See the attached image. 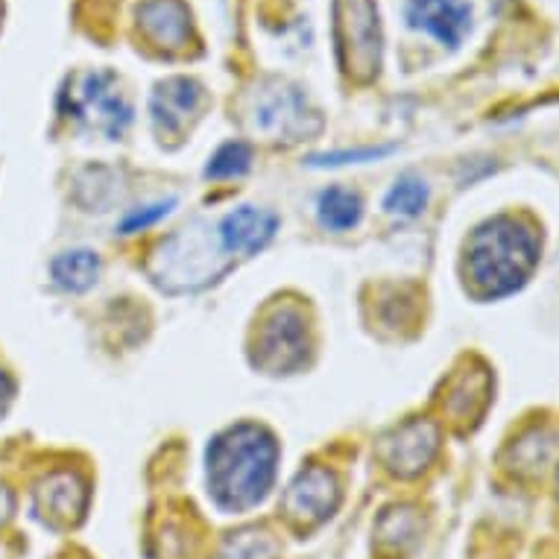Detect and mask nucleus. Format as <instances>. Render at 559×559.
Returning a JSON list of instances; mask_svg holds the SVG:
<instances>
[{"label":"nucleus","instance_id":"obj_1","mask_svg":"<svg viewBox=\"0 0 559 559\" xmlns=\"http://www.w3.org/2000/svg\"><path fill=\"white\" fill-rule=\"evenodd\" d=\"M278 466V442L261 425H235L209 445V492L214 501L243 513L252 510L273 489Z\"/></svg>","mask_w":559,"mask_h":559},{"label":"nucleus","instance_id":"obj_2","mask_svg":"<svg viewBox=\"0 0 559 559\" xmlns=\"http://www.w3.org/2000/svg\"><path fill=\"white\" fill-rule=\"evenodd\" d=\"M539 264V238L524 221L496 217L472 231L466 243V278L477 296L501 299L515 294Z\"/></svg>","mask_w":559,"mask_h":559},{"label":"nucleus","instance_id":"obj_3","mask_svg":"<svg viewBox=\"0 0 559 559\" xmlns=\"http://www.w3.org/2000/svg\"><path fill=\"white\" fill-rule=\"evenodd\" d=\"M334 41L343 74L369 83L381 68V19L376 0H334Z\"/></svg>","mask_w":559,"mask_h":559},{"label":"nucleus","instance_id":"obj_4","mask_svg":"<svg viewBox=\"0 0 559 559\" xmlns=\"http://www.w3.org/2000/svg\"><path fill=\"white\" fill-rule=\"evenodd\" d=\"M62 111L68 118L85 120L88 127L103 129L109 138H120L132 123V109L115 85V76L106 71L85 74L62 92Z\"/></svg>","mask_w":559,"mask_h":559},{"label":"nucleus","instance_id":"obj_5","mask_svg":"<svg viewBox=\"0 0 559 559\" xmlns=\"http://www.w3.org/2000/svg\"><path fill=\"white\" fill-rule=\"evenodd\" d=\"M308 358V322L296 308H278L258 337V364L273 372H290Z\"/></svg>","mask_w":559,"mask_h":559},{"label":"nucleus","instance_id":"obj_6","mask_svg":"<svg viewBox=\"0 0 559 559\" xmlns=\"http://www.w3.org/2000/svg\"><path fill=\"white\" fill-rule=\"evenodd\" d=\"M340 504V484L329 468L308 466L296 475L285 492L287 519L299 527H313L334 515Z\"/></svg>","mask_w":559,"mask_h":559},{"label":"nucleus","instance_id":"obj_7","mask_svg":"<svg viewBox=\"0 0 559 559\" xmlns=\"http://www.w3.org/2000/svg\"><path fill=\"white\" fill-rule=\"evenodd\" d=\"M440 451V428L425 419H413L393 431L381 445L384 466L399 477L423 475Z\"/></svg>","mask_w":559,"mask_h":559},{"label":"nucleus","instance_id":"obj_8","mask_svg":"<svg viewBox=\"0 0 559 559\" xmlns=\"http://www.w3.org/2000/svg\"><path fill=\"white\" fill-rule=\"evenodd\" d=\"M88 510V484L74 472H53L36 489V513L50 527H74Z\"/></svg>","mask_w":559,"mask_h":559},{"label":"nucleus","instance_id":"obj_9","mask_svg":"<svg viewBox=\"0 0 559 559\" xmlns=\"http://www.w3.org/2000/svg\"><path fill=\"white\" fill-rule=\"evenodd\" d=\"M404 15L413 29H423L449 47H460L472 29V7L466 0H411Z\"/></svg>","mask_w":559,"mask_h":559},{"label":"nucleus","instance_id":"obj_10","mask_svg":"<svg viewBox=\"0 0 559 559\" xmlns=\"http://www.w3.org/2000/svg\"><path fill=\"white\" fill-rule=\"evenodd\" d=\"M275 231H278V217L255 205H240L221 223L223 249L231 255H252L264 249L275 238Z\"/></svg>","mask_w":559,"mask_h":559},{"label":"nucleus","instance_id":"obj_11","mask_svg":"<svg viewBox=\"0 0 559 559\" xmlns=\"http://www.w3.org/2000/svg\"><path fill=\"white\" fill-rule=\"evenodd\" d=\"M138 27L158 47L179 50L191 38V12L179 0H147L138 7Z\"/></svg>","mask_w":559,"mask_h":559},{"label":"nucleus","instance_id":"obj_12","mask_svg":"<svg viewBox=\"0 0 559 559\" xmlns=\"http://www.w3.org/2000/svg\"><path fill=\"white\" fill-rule=\"evenodd\" d=\"M202 103V85L188 76H174L156 85L153 92V120L165 132H179L197 115Z\"/></svg>","mask_w":559,"mask_h":559},{"label":"nucleus","instance_id":"obj_13","mask_svg":"<svg viewBox=\"0 0 559 559\" xmlns=\"http://www.w3.org/2000/svg\"><path fill=\"white\" fill-rule=\"evenodd\" d=\"M50 273H53V282L62 290L83 294L100 275V258L92 249H71V252H62L50 264Z\"/></svg>","mask_w":559,"mask_h":559},{"label":"nucleus","instance_id":"obj_14","mask_svg":"<svg viewBox=\"0 0 559 559\" xmlns=\"http://www.w3.org/2000/svg\"><path fill=\"white\" fill-rule=\"evenodd\" d=\"M364 214V202L358 193L346 191V188H329L320 197V223L331 231L355 229Z\"/></svg>","mask_w":559,"mask_h":559},{"label":"nucleus","instance_id":"obj_15","mask_svg":"<svg viewBox=\"0 0 559 559\" xmlns=\"http://www.w3.org/2000/svg\"><path fill=\"white\" fill-rule=\"evenodd\" d=\"M428 205V185L419 176H402L386 193L384 209L399 217H419Z\"/></svg>","mask_w":559,"mask_h":559},{"label":"nucleus","instance_id":"obj_16","mask_svg":"<svg viewBox=\"0 0 559 559\" xmlns=\"http://www.w3.org/2000/svg\"><path fill=\"white\" fill-rule=\"evenodd\" d=\"M221 559H275V542L264 531L231 533L223 545Z\"/></svg>","mask_w":559,"mask_h":559},{"label":"nucleus","instance_id":"obj_17","mask_svg":"<svg viewBox=\"0 0 559 559\" xmlns=\"http://www.w3.org/2000/svg\"><path fill=\"white\" fill-rule=\"evenodd\" d=\"M252 165V150L243 141H229L223 144L217 153L212 156L209 167H205V176L209 179H231V176H243Z\"/></svg>","mask_w":559,"mask_h":559},{"label":"nucleus","instance_id":"obj_18","mask_svg":"<svg viewBox=\"0 0 559 559\" xmlns=\"http://www.w3.org/2000/svg\"><path fill=\"white\" fill-rule=\"evenodd\" d=\"M378 536L386 545L393 548H404V545H413L419 539V519H416V510H386V515L378 524Z\"/></svg>","mask_w":559,"mask_h":559},{"label":"nucleus","instance_id":"obj_19","mask_svg":"<svg viewBox=\"0 0 559 559\" xmlns=\"http://www.w3.org/2000/svg\"><path fill=\"white\" fill-rule=\"evenodd\" d=\"M170 209H174V200L156 202V205H147V209H141V212H132L127 221L120 223V231H123V235H132V231L147 229V226H153L156 221L167 217V214H170Z\"/></svg>","mask_w":559,"mask_h":559},{"label":"nucleus","instance_id":"obj_20","mask_svg":"<svg viewBox=\"0 0 559 559\" xmlns=\"http://www.w3.org/2000/svg\"><path fill=\"white\" fill-rule=\"evenodd\" d=\"M393 147H369L352 150V153H325V156H311V165H348V162H372V158L386 156Z\"/></svg>","mask_w":559,"mask_h":559},{"label":"nucleus","instance_id":"obj_21","mask_svg":"<svg viewBox=\"0 0 559 559\" xmlns=\"http://www.w3.org/2000/svg\"><path fill=\"white\" fill-rule=\"evenodd\" d=\"M15 513V496H12L7 486H0V531L7 527V522L12 519Z\"/></svg>","mask_w":559,"mask_h":559},{"label":"nucleus","instance_id":"obj_22","mask_svg":"<svg viewBox=\"0 0 559 559\" xmlns=\"http://www.w3.org/2000/svg\"><path fill=\"white\" fill-rule=\"evenodd\" d=\"M12 393H15V386H12L10 376H7V372L0 369V413H3V411H7V407H10Z\"/></svg>","mask_w":559,"mask_h":559},{"label":"nucleus","instance_id":"obj_23","mask_svg":"<svg viewBox=\"0 0 559 559\" xmlns=\"http://www.w3.org/2000/svg\"><path fill=\"white\" fill-rule=\"evenodd\" d=\"M557 486H559V480H557Z\"/></svg>","mask_w":559,"mask_h":559}]
</instances>
